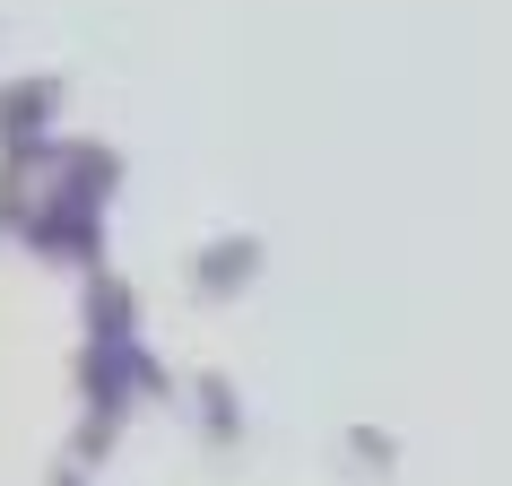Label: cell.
<instances>
[{"instance_id":"cell-1","label":"cell","mask_w":512,"mask_h":486,"mask_svg":"<svg viewBox=\"0 0 512 486\" xmlns=\"http://www.w3.org/2000/svg\"><path fill=\"white\" fill-rule=\"evenodd\" d=\"M139 400H174V374L157 365V348L139 339V304L113 270H87V339H79V443L70 460L96 469L113 452V434L131 426Z\"/></svg>"},{"instance_id":"cell-2","label":"cell","mask_w":512,"mask_h":486,"mask_svg":"<svg viewBox=\"0 0 512 486\" xmlns=\"http://www.w3.org/2000/svg\"><path fill=\"white\" fill-rule=\"evenodd\" d=\"M44 174L53 183H35L27 217H18L27 252H44L61 270H105V209H113V191H122V157H113L105 139H61Z\"/></svg>"},{"instance_id":"cell-3","label":"cell","mask_w":512,"mask_h":486,"mask_svg":"<svg viewBox=\"0 0 512 486\" xmlns=\"http://www.w3.org/2000/svg\"><path fill=\"white\" fill-rule=\"evenodd\" d=\"M53 113H61V79L0 87V148H35V139H53Z\"/></svg>"},{"instance_id":"cell-4","label":"cell","mask_w":512,"mask_h":486,"mask_svg":"<svg viewBox=\"0 0 512 486\" xmlns=\"http://www.w3.org/2000/svg\"><path fill=\"white\" fill-rule=\"evenodd\" d=\"M252 278H261V243H252V235H217L209 252L191 261V287H200V296H217V304L243 296Z\"/></svg>"},{"instance_id":"cell-5","label":"cell","mask_w":512,"mask_h":486,"mask_svg":"<svg viewBox=\"0 0 512 486\" xmlns=\"http://www.w3.org/2000/svg\"><path fill=\"white\" fill-rule=\"evenodd\" d=\"M191 408H200V434H209L217 452H235V443H243V408H235V382H226V374L191 382Z\"/></svg>"},{"instance_id":"cell-6","label":"cell","mask_w":512,"mask_h":486,"mask_svg":"<svg viewBox=\"0 0 512 486\" xmlns=\"http://www.w3.org/2000/svg\"><path fill=\"white\" fill-rule=\"evenodd\" d=\"M53 486H87V469H79V460H61V469H53Z\"/></svg>"},{"instance_id":"cell-7","label":"cell","mask_w":512,"mask_h":486,"mask_svg":"<svg viewBox=\"0 0 512 486\" xmlns=\"http://www.w3.org/2000/svg\"><path fill=\"white\" fill-rule=\"evenodd\" d=\"M0 235H9V226H0Z\"/></svg>"}]
</instances>
